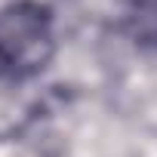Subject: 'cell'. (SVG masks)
<instances>
[{"label":"cell","mask_w":157,"mask_h":157,"mask_svg":"<svg viewBox=\"0 0 157 157\" xmlns=\"http://www.w3.org/2000/svg\"><path fill=\"white\" fill-rule=\"evenodd\" d=\"M56 52L52 13L37 0L0 6V77L25 80L40 74Z\"/></svg>","instance_id":"1"},{"label":"cell","mask_w":157,"mask_h":157,"mask_svg":"<svg viewBox=\"0 0 157 157\" xmlns=\"http://www.w3.org/2000/svg\"><path fill=\"white\" fill-rule=\"evenodd\" d=\"M126 25L136 43L157 49V0H136V6L126 16Z\"/></svg>","instance_id":"2"}]
</instances>
